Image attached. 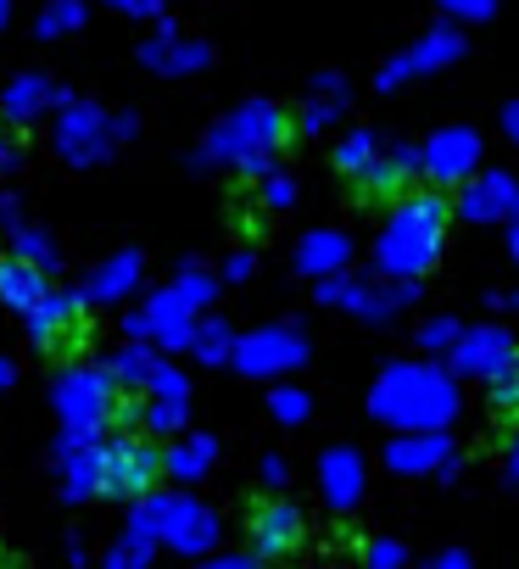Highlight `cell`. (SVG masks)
I'll return each mask as SVG.
<instances>
[{
    "label": "cell",
    "instance_id": "1",
    "mask_svg": "<svg viewBox=\"0 0 519 569\" xmlns=\"http://www.w3.org/2000/svg\"><path fill=\"white\" fill-rule=\"evenodd\" d=\"M447 223H452V201L441 190H402L397 196V212L386 218L380 229V268L391 279H419L436 268L441 257V240H447Z\"/></svg>",
    "mask_w": 519,
    "mask_h": 569
},
{
    "label": "cell",
    "instance_id": "2",
    "mask_svg": "<svg viewBox=\"0 0 519 569\" xmlns=\"http://www.w3.org/2000/svg\"><path fill=\"white\" fill-rule=\"evenodd\" d=\"M375 419L402 425V430H441V425L458 419V386L441 369L397 363L375 386Z\"/></svg>",
    "mask_w": 519,
    "mask_h": 569
},
{
    "label": "cell",
    "instance_id": "3",
    "mask_svg": "<svg viewBox=\"0 0 519 569\" xmlns=\"http://www.w3.org/2000/svg\"><path fill=\"white\" fill-rule=\"evenodd\" d=\"M286 140H291V118L280 107H269V101H251L223 129H212L207 151L223 157V162H240L246 173H269V162H275V151Z\"/></svg>",
    "mask_w": 519,
    "mask_h": 569
},
{
    "label": "cell",
    "instance_id": "4",
    "mask_svg": "<svg viewBox=\"0 0 519 569\" xmlns=\"http://www.w3.org/2000/svg\"><path fill=\"white\" fill-rule=\"evenodd\" d=\"M157 475H162V452L151 441H140V436H118V441L101 447L96 491H107V497H146L157 486Z\"/></svg>",
    "mask_w": 519,
    "mask_h": 569
},
{
    "label": "cell",
    "instance_id": "5",
    "mask_svg": "<svg viewBox=\"0 0 519 569\" xmlns=\"http://www.w3.org/2000/svg\"><path fill=\"white\" fill-rule=\"evenodd\" d=\"M57 408H62L68 430L96 436V425H107V413H112V375H68L57 386Z\"/></svg>",
    "mask_w": 519,
    "mask_h": 569
},
{
    "label": "cell",
    "instance_id": "6",
    "mask_svg": "<svg viewBox=\"0 0 519 569\" xmlns=\"http://www.w3.org/2000/svg\"><path fill=\"white\" fill-rule=\"evenodd\" d=\"M513 352H519V347H513V336H508L502 325L458 330V341H452V363H458V375H469V380H491L497 369H508Z\"/></svg>",
    "mask_w": 519,
    "mask_h": 569
},
{
    "label": "cell",
    "instance_id": "7",
    "mask_svg": "<svg viewBox=\"0 0 519 569\" xmlns=\"http://www.w3.org/2000/svg\"><path fill=\"white\" fill-rule=\"evenodd\" d=\"M29 336H34V347H46V352L79 347V341H84V313H79V302L62 297V291H46V297L29 308Z\"/></svg>",
    "mask_w": 519,
    "mask_h": 569
},
{
    "label": "cell",
    "instance_id": "8",
    "mask_svg": "<svg viewBox=\"0 0 519 569\" xmlns=\"http://www.w3.org/2000/svg\"><path fill=\"white\" fill-rule=\"evenodd\" d=\"M229 358L246 375H280V369H297L308 358V347L297 330H263V336H246L240 347H229Z\"/></svg>",
    "mask_w": 519,
    "mask_h": 569
},
{
    "label": "cell",
    "instance_id": "9",
    "mask_svg": "<svg viewBox=\"0 0 519 569\" xmlns=\"http://www.w3.org/2000/svg\"><path fill=\"white\" fill-rule=\"evenodd\" d=\"M302 547V513L291 502H257L251 508V552L257 558H291Z\"/></svg>",
    "mask_w": 519,
    "mask_h": 569
},
{
    "label": "cell",
    "instance_id": "10",
    "mask_svg": "<svg viewBox=\"0 0 519 569\" xmlns=\"http://www.w3.org/2000/svg\"><path fill=\"white\" fill-rule=\"evenodd\" d=\"M452 458H458V447H452L441 430H408V436H397V441L386 447V463H391L397 475H447Z\"/></svg>",
    "mask_w": 519,
    "mask_h": 569
},
{
    "label": "cell",
    "instance_id": "11",
    "mask_svg": "<svg viewBox=\"0 0 519 569\" xmlns=\"http://www.w3.org/2000/svg\"><path fill=\"white\" fill-rule=\"evenodd\" d=\"M519 207V179L491 168V173H469L463 179V196H458V212L475 218V223H491V218H508Z\"/></svg>",
    "mask_w": 519,
    "mask_h": 569
},
{
    "label": "cell",
    "instance_id": "12",
    "mask_svg": "<svg viewBox=\"0 0 519 569\" xmlns=\"http://www.w3.org/2000/svg\"><path fill=\"white\" fill-rule=\"evenodd\" d=\"M419 162H425L441 184H458V179H469L475 162H480V134H475V129H441V134L419 151Z\"/></svg>",
    "mask_w": 519,
    "mask_h": 569
},
{
    "label": "cell",
    "instance_id": "13",
    "mask_svg": "<svg viewBox=\"0 0 519 569\" xmlns=\"http://www.w3.org/2000/svg\"><path fill=\"white\" fill-rule=\"evenodd\" d=\"M463 57V34L458 29H436V34H425L408 57H397L386 73H380V90H391V84H402V79H413V73H436V68H447V62H458Z\"/></svg>",
    "mask_w": 519,
    "mask_h": 569
},
{
    "label": "cell",
    "instance_id": "14",
    "mask_svg": "<svg viewBox=\"0 0 519 569\" xmlns=\"http://www.w3.org/2000/svg\"><path fill=\"white\" fill-rule=\"evenodd\" d=\"M413 173H419V151H408V146H397V151H386V157L375 151V162L358 173V196H363V201H397Z\"/></svg>",
    "mask_w": 519,
    "mask_h": 569
},
{
    "label": "cell",
    "instance_id": "15",
    "mask_svg": "<svg viewBox=\"0 0 519 569\" xmlns=\"http://www.w3.org/2000/svg\"><path fill=\"white\" fill-rule=\"evenodd\" d=\"M46 291H51V284H46L40 262H29L23 251H18V257H0V302H7V308L29 313Z\"/></svg>",
    "mask_w": 519,
    "mask_h": 569
},
{
    "label": "cell",
    "instance_id": "16",
    "mask_svg": "<svg viewBox=\"0 0 519 569\" xmlns=\"http://www.w3.org/2000/svg\"><path fill=\"white\" fill-rule=\"evenodd\" d=\"M57 140H62V151L73 162H96V157H107V118L96 107H73L62 118V134Z\"/></svg>",
    "mask_w": 519,
    "mask_h": 569
},
{
    "label": "cell",
    "instance_id": "17",
    "mask_svg": "<svg viewBox=\"0 0 519 569\" xmlns=\"http://www.w3.org/2000/svg\"><path fill=\"white\" fill-rule=\"evenodd\" d=\"M319 480H325L330 508H352L363 497V458L352 447H336V452H325V475Z\"/></svg>",
    "mask_w": 519,
    "mask_h": 569
},
{
    "label": "cell",
    "instance_id": "18",
    "mask_svg": "<svg viewBox=\"0 0 519 569\" xmlns=\"http://www.w3.org/2000/svg\"><path fill=\"white\" fill-rule=\"evenodd\" d=\"M151 68H162V73H190V68H201L207 62V46H190V40H173V34H162L157 46H146L140 51Z\"/></svg>",
    "mask_w": 519,
    "mask_h": 569
},
{
    "label": "cell",
    "instance_id": "19",
    "mask_svg": "<svg viewBox=\"0 0 519 569\" xmlns=\"http://www.w3.org/2000/svg\"><path fill=\"white\" fill-rule=\"evenodd\" d=\"M212 452H218V447L201 436V441H184V447H173V452L162 458V469H168V475H179V480H201V475H207V463H212Z\"/></svg>",
    "mask_w": 519,
    "mask_h": 569
},
{
    "label": "cell",
    "instance_id": "20",
    "mask_svg": "<svg viewBox=\"0 0 519 569\" xmlns=\"http://www.w3.org/2000/svg\"><path fill=\"white\" fill-rule=\"evenodd\" d=\"M486 391H491V413L497 419H519V352L508 358V369H497L486 380Z\"/></svg>",
    "mask_w": 519,
    "mask_h": 569
},
{
    "label": "cell",
    "instance_id": "21",
    "mask_svg": "<svg viewBox=\"0 0 519 569\" xmlns=\"http://www.w3.org/2000/svg\"><path fill=\"white\" fill-rule=\"evenodd\" d=\"M134 273H140V262H134V257H118L112 268H101V273L90 279V302H118L123 284H129Z\"/></svg>",
    "mask_w": 519,
    "mask_h": 569
},
{
    "label": "cell",
    "instance_id": "22",
    "mask_svg": "<svg viewBox=\"0 0 519 569\" xmlns=\"http://www.w3.org/2000/svg\"><path fill=\"white\" fill-rule=\"evenodd\" d=\"M347 262V240L341 234H313L308 246H302V268L308 273H330V268H341Z\"/></svg>",
    "mask_w": 519,
    "mask_h": 569
},
{
    "label": "cell",
    "instance_id": "23",
    "mask_svg": "<svg viewBox=\"0 0 519 569\" xmlns=\"http://www.w3.org/2000/svg\"><path fill=\"white\" fill-rule=\"evenodd\" d=\"M46 101V79H23V84H12L7 90V101H0V112H7L12 123H23V118H34V107Z\"/></svg>",
    "mask_w": 519,
    "mask_h": 569
},
{
    "label": "cell",
    "instance_id": "24",
    "mask_svg": "<svg viewBox=\"0 0 519 569\" xmlns=\"http://www.w3.org/2000/svg\"><path fill=\"white\" fill-rule=\"evenodd\" d=\"M375 151H380V146H375V134H363V129H358V134H347V140H341V151H336V168L358 179V173L375 162Z\"/></svg>",
    "mask_w": 519,
    "mask_h": 569
},
{
    "label": "cell",
    "instance_id": "25",
    "mask_svg": "<svg viewBox=\"0 0 519 569\" xmlns=\"http://www.w3.org/2000/svg\"><path fill=\"white\" fill-rule=\"evenodd\" d=\"M190 341H196V352H201L207 363H218V358H229V330H223V325H207V330H190Z\"/></svg>",
    "mask_w": 519,
    "mask_h": 569
},
{
    "label": "cell",
    "instance_id": "26",
    "mask_svg": "<svg viewBox=\"0 0 519 569\" xmlns=\"http://www.w3.org/2000/svg\"><path fill=\"white\" fill-rule=\"evenodd\" d=\"M112 375H118L123 386H151V375H157V369H151V358L134 347V352H123V358H118V369H112Z\"/></svg>",
    "mask_w": 519,
    "mask_h": 569
},
{
    "label": "cell",
    "instance_id": "27",
    "mask_svg": "<svg viewBox=\"0 0 519 569\" xmlns=\"http://www.w3.org/2000/svg\"><path fill=\"white\" fill-rule=\"evenodd\" d=\"M419 341H425L430 352H452V341H458V325H452V319H430V325L419 330Z\"/></svg>",
    "mask_w": 519,
    "mask_h": 569
},
{
    "label": "cell",
    "instance_id": "28",
    "mask_svg": "<svg viewBox=\"0 0 519 569\" xmlns=\"http://www.w3.org/2000/svg\"><path fill=\"white\" fill-rule=\"evenodd\" d=\"M436 7H441L447 18H463V23H475V18H491V7H497V0H436Z\"/></svg>",
    "mask_w": 519,
    "mask_h": 569
},
{
    "label": "cell",
    "instance_id": "29",
    "mask_svg": "<svg viewBox=\"0 0 519 569\" xmlns=\"http://www.w3.org/2000/svg\"><path fill=\"white\" fill-rule=\"evenodd\" d=\"M79 23V0H57V7H46V34H57V29H73Z\"/></svg>",
    "mask_w": 519,
    "mask_h": 569
},
{
    "label": "cell",
    "instance_id": "30",
    "mask_svg": "<svg viewBox=\"0 0 519 569\" xmlns=\"http://www.w3.org/2000/svg\"><path fill=\"white\" fill-rule=\"evenodd\" d=\"M275 413H280V419H308L313 402H308L302 391H275Z\"/></svg>",
    "mask_w": 519,
    "mask_h": 569
},
{
    "label": "cell",
    "instance_id": "31",
    "mask_svg": "<svg viewBox=\"0 0 519 569\" xmlns=\"http://www.w3.org/2000/svg\"><path fill=\"white\" fill-rule=\"evenodd\" d=\"M363 558H369V563H380V569H391V563H402L408 552H402V541H369V547H363Z\"/></svg>",
    "mask_w": 519,
    "mask_h": 569
},
{
    "label": "cell",
    "instance_id": "32",
    "mask_svg": "<svg viewBox=\"0 0 519 569\" xmlns=\"http://www.w3.org/2000/svg\"><path fill=\"white\" fill-rule=\"evenodd\" d=\"M291 196H297L291 179H269V184H263V201H269V207H291Z\"/></svg>",
    "mask_w": 519,
    "mask_h": 569
},
{
    "label": "cell",
    "instance_id": "33",
    "mask_svg": "<svg viewBox=\"0 0 519 569\" xmlns=\"http://www.w3.org/2000/svg\"><path fill=\"white\" fill-rule=\"evenodd\" d=\"M330 118H336V101H313V107H308V118H302V123H308V129H325V123H330Z\"/></svg>",
    "mask_w": 519,
    "mask_h": 569
},
{
    "label": "cell",
    "instance_id": "34",
    "mask_svg": "<svg viewBox=\"0 0 519 569\" xmlns=\"http://www.w3.org/2000/svg\"><path fill=\"white\" fill-rule=\"evenodd\" d=\"M502 129H508V140L519 146V101H508V107H502Z\"/></svg>",
    "mask_w": 519,
    "mask_h": 569
},
{
    "label": "cell",
    "instance_id": "35",
    "mask_svg": "<svg viewBox=\"0 0 519 569\" xmlns=\"http://www.w3.org/2000/svg\"><path fill=\"white\" fill-rule=\"evenodd\" d=\"M12 162H18V146H12V140H7V134H0V173H7V168H12Z\"/></svg>",
    "mask_w": 519,
    "mask_h": 569
},
{
    "label": "cell",
    "instance_id": "36",
    "mask_svg": "<svg viewBox=\"0 0 519 569\" xmlns=\"http://www.w3.org/2000/svg\"><path fill=\"white\" fill-rule=\"evenodd\" d=\"M118 7H129V12H157V0H118Z\"/></svg>",
    "mask_w": 519,
    "mask_h": 569
},
{
    "label": "cell",
    "instance_id": "37",
    "mask_svg": "<svg viewBox=\"0 0 519 569\" xmlns=\"http://www.w3.org/2000/svg\"><path fill=\"white\" fill-rule=\"evenodd\" d=\"M508 469H513V486H519V436H513V447H508Z\"/></svg>",
    "mask_w": 519,
    "mask_h": 569
},
{
    "label": "cell",
    "instance_id": "38",
    "mask_svg": "<svg viewBox=\"0 0 519 569\" xmlns=\"http://www.w3.org/2000/svg\"><path fill=\"white\" fill-rule=\"evenodd\" d=\"M508 218H513V257H519V207H513Z\"/></svg>",
    "mask_w": 519,
    "mask_h": 569
},
{
    "label": "cell",
    "instance_id": "39",
    "mask_svg": "<svg viewBox=\"0 0 519 569\" xmlns=\"http://www.w3.org/2000/svg\"><path fill=\"white\" fill-rule=\"evenodd\" d=\"M0 18H7V0H0Z\"/></svg>",
    "mask_w": 519,
    "mask_h": 569
},
{
    "label": "cell",
    "instance_id": "40",
    "mask_svg": "<svg viewBox=\"0 0 519 569\" xmlns=\"http://www.w3.org/2000/svg\"><path fill=\"white\" fill-rule=\"evenodd\" d=\"M0 563H7V552H0Z\"/></svg>",
    "mask_w": 519,
    "mask_h": 569
}]
</instances>
